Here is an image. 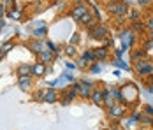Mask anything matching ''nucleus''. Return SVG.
Returning <instances> with one entry per match:
<instances>
[{
	"instance_id": "423d86ee",
	"label": "nucleus",
	"mask_w": 153,
	"mask_h": 130,
	"mask_svg": "<svg viewBox=\"0 0 153 130\" xmlns=\"http://www.w3.org/2000/svg\"><path fill=\"white\" fill-rule=\"evenodd\" d=\"M107 114L111 118H118V116L123 114V105H118V104H113L109 109H107Z\"/></svg>"
},
{
	"instance_id": "f704fd0d",
	"label": "nucleus",
	"mask_w": 153,
	"mask_h": 130,
	"mask_svg": "<svg viewBox=\"0 0 153 130\" xmlns=\"http://www.w3.org/2000/svg\"><path fill=\"white\" fill-rule=\"evenodd\" d=\"M2 56H4V53H2V51H0V60H2Z\"/></svg>"
},
{
	"instance_id": "7c9ffc66",
	"label": "nucleus",
	"mask_w": 153,
	"mask_h": 130,
	"mask_svg": "<svg viewBox=\"0 0 153 130\" xmlns=\"http://www.w3.org/2000/svg\"><path fill=\"white\" fill-rule=\"evenodd\" d=\"M74 67H76V65H74V63H71V62H69V63H67V69H71V71H72V69H74Z\"/></svg>"
},
{
	"instance_id": "9d476101",
	"label": "nucleus",
	"mask_w": 153,
	"mask_h": 130,
	"mask_svg": "<svg viewBox=\"0 0 153 130\" xmlns=\"http://www.w3.org/2000/svg\"><path fill=\"white\" fill-rule=\"evenodd\" d=\"M79 23L85 25V27H88V28H92V27H95V18H93L92 14H85L79 19Z\"/></svg>"
},
{
	"instance_id": "393cba45",
	"label": "nucleus",
	"mask_w": 153,
	"mask_h": 130,
	"mask_svg": "<svg viewBox=\"0 0 153 130\" xmlns=\"http://www.w3.org/2000/svg\"><path fill=\"white\" fill-rule=\"evenodd\" d=\"M146 28L150 30V32L153 30V18H148V19H146Z\"/></svg>"
},
{
	"instance_id": "412c9836",
	"label": "nucleus",
	"mask_w": 153,
	"mask_h": 130,
	"mask_svg": "<svg viewBox=\"0 0 153 130\" xmlns=\"http://www.w3.org/2000/svg\"><path fill=\"white\" fill-rule=\"evenodd\" d=\"M11 49H13V42H5L2 48H0V51H2V53H9Z\"/></svg>"
},
{
	"instance_id": "4be33fe9",
	"label": "nucleus",
	"mask_w": 153,
	"mask_h": 130,
	"mask_svg": "<svg viewBox=\"0 0 153 130\" xmlns=\"http://www.w3.org/2000/svg\"><path fill=\"white\" fill-rule=\"evenodd\" d=\"M33 99H35V100H44V91H42V90H37V91L33 93Z\"/></svg>"
},
{
	"instance_id": "72a5a7b5",
	"label": "nucleus",
	"mask_w": 153,
	"mask_h": 130,
	"mask_svg": "<svg viewBox=\"0 0 153 130\" xmlns=\"http://www.w3.org/2000/svg\"><path fill=\"white\" fill-rule=\"evenodd\" d=\"M150 37H152V41H153V30H152V32H150Z\"/></svg>"
},
{
	"instance_id": "f8f14e48",
	"label": "nucleus",
	"mask_w": 153,
	"mask_h": 130,
	"mask_svg": "<svg viewBox=\"0 0 153 130\" xmlns=\"http://www.w3.org/2000/svg\"><path fill=\"white\" fill-rule=\"evenodd\" d=\"M55 100H56V91H55L53 88L46 90V91H44V102H48V104H53Z\"/></svg>"
},
{
	"instance_id": "473e14b6",
	"label": "nucleus",
	"mask_w": 153,
	"mask_h": 130,
	"mask_svg": "<svg viewBox=\"0 0 153 130\" xmlns=\"http://www.w3.org/2000/svg\"><path fill=\"white\" fill-rule=\"evenodd\" d=\"M148 91H150V93H153V83H150V86H148Z\"/></svg>"
},
{
	"instance_id": "2f4dec72",
	"label": "nucleus",
	"mask_w": 153,
	"mask_h": 130,
	"mask_svg": "<svg viewBox=\"0 0 153 130\" xmlns=\"http://www.w3.org/2000/svg\"><path fill=\"white\" fill-rule=\"evenodd\" d=\"M152 46H153V41H150V42H146V49H150Z\"/></svg>"
},
{
	"instance_id": "b1692460",
	"label": "nucleus",
	"mask_w": 153,
	"mask_h": 130,
	"mask_svg": "<svg viewBox=\"0 0 153 130\" xmlns=\"http://www.w3.org/2000/svg\"><path fill=\"white\" fill-rule=\"evenodd\" d=\"M33 33H35V37H42V35L46 33V28H44V27H42V28H37Z\"/></svg>"
},
{
	"instance_id": "0eeeda50",
	"label": "nucleus",
	"mask_w": 153,
	"mask_h": 130,
	"mask_svg": "<svg viewBox=\"0 0 153 130\" xmlns=\"http://www.w3.org/2000/svg\"><path fill=\"white\" fill-rule=\"evenodd\" d=\"M30 74H32V65L21 63V65L18 67V76H19V77H28Z\"/></svg>"
},
{
	"instance_id": "7ed1b4c3",
	"label": "nucleus",
	"mask_w": 153,
	"mask_h": 130,
	"mask_svg": "<svg viewBox=\"0 0 153 130\" xmlns=\"http://www.w3.org/2000/svg\"><path fill=\"white\" fill-rule=\"evenodd\" d=\"M109 11H111L113 14H116V16H125L127 13H128V7H127V4L113 2V4H109Z\"/></svg>"
},
{
	"instance_id": "cd10ccee",
	"label": "nucleus",
	"mask_w": 153,
	"mask_h": 130,
	"mask_svg": "<svg viewBox=\"0 0 153 130\" xmlns=\"http://www.w3.org/2000/svg\"><path fill=\"white\" fill-rule=\"evenodd\" d=\"M144 111H146L150 116H153V105H146V109H144Z\"/></svg>"
},
{
	"instance_id": "a211bd4d",
	"label": "nucleus",
	"mask_w": 153,
	"mask_h": 130,
	"mask_svg": "<svg viewBox=\"0 0 153 130\" xmlns=\"http://www.w3.org/2000/svg\"><path fill=\"white\" fill-rule=\"evenodd\" d=\"M81 58H83L86 63H90V62H93V60H95V55H93V51H90V49H88V51H85V55H83Z\"/></svg>"
},
{
	"instance_id": "1a4fd4ad",
	"label": "nucleus",
	"mask_w": 153,
	"mask_h": 130,
	"mask_svg": "<svg viewBox=\"0 0 153 130\" xmlns=\"http://www.w3.org/2000/svg\"><path fill=\"white\" fill-rule=\"evenodd\" d=\"M28 46H30L32 53H35V55H41L42 51H46V49H44V44L41 42V41H32Z\"/></svg>"
},
{
	"instance_id": "6e6552de",
	"label": "nucleus",
	"mask_w": 153,
	"mask_h": 130,
	"mask_svg": "<svg viewBox=\"0 0 153 130\" xmlns=\"http://www.w3.org/2000/svg\"><path fill=\"white\" fill-rule=\"evenodd\" d=\"M92 102L95 104V105H100L102 102H104V95H102V90H95L93 88V91H92Z\"/></svg>"
},
{
	"instance_id": "6ab92c4d",
	"label": "nucleus",
	"mask_w": 153,
	"mask_h": 130,
	"mask_svg": "<svg viewBox=\"0 0 153 130\" xmlns=\"http://www.w3.org/2000/svg\"><path fill=\"white\" fill-rule=\"evenodd\" d=\"M65 53H67L69 56H74V55H76V48H74L72 44H69V46L65 48Z\"/></svg>"
},
{
	"instance_id": "f3484780",
	"label": "nucleus",
	"mask_w": 153,
	"mask_h": 130,
	"mask_svg": "<svg viewBox=\"0 0 153 130\" xmlns=\"http://www.w3.org/2000/svg\"><path fill=\"white\" fill-rule=\"evenodd\" d=\"M19 88L23 90V91H28V88H30V77H19Z\"/></svg>"
},
{
	"instance_id": "a878e982",
	"label": "nucleus",
	"mask_w": 153,
	"mask_h": 130,
	"mask_svg": "<svg viewBox=\"0 0 153 130\" xmlns=\"http://www.w3.org/2000/svg\"><path fill=\"white\" fill-rule=\"evenodd\" d=\"M114 63H116V65H118V67H120V69H127V71H128V65H127V63H123L122 60H116V62H114Z\"/></svg>"
},
{
	"instance_id": "39448f33",
	"label": "nucleus",
	"mask_w": 153,
	"mask_h": 130,
	"mask_svg": "<svg viewBox=\"0 0 153 130\" xmlns=\"http://www.w3.org/2000/svg\"><path fill=\"white\" fill-rule=\"evenodd\" d=\"M90 32H92L93 39H104V37L107 35V28L104 27V25H95V27L90 28Z\"/></svg>"
},
{
	"instance_id": "dca6fc26",
	"label": "nucleus",
	"mask_w": 153,
	"mask_h": 130,
	"mask_svg": "<svg viewBox=\"0 0 153 130\" xmlns=\"http://www.w3.org/2000/svg\"><path fill=\"white\" fill-rule=\"evenodd\" d=\"M93 55H95L97 60H106V58H107V49H106V48H99V49H95V51H93Z\"/></svg>"
},
{
	"instance_id": "5701e85b",
	"label": "nucleus",
	"mask_w": 153,
	"mask_h": 130,
	"mask_svg": "<svg viewBox=\"0 0 153 130\" xmlns=\"http://www.w3.org/2000/svg\"><path fill=\"white\" fill-rule=\"evenodd\" d=\"M19 16H21V7H16V11H11V18L18 19Z\"/></svg>"
},
{
	"instance_id": "c9c22d12",
	"label": "nucleus",
	"mask_w": 153,
	"mask_h": 130,
	"mask_svg": "<svg viewBox=\"0 0 153 130\" xmlns=\"http://www.w3.org/2000/svg\"><path fill=\"white\" fill-rule=\"evenodd\" d=\"M0 16H2V7H0Z\"/></svg>"
},
{
	"instance_id": "2eb2a0df",
	"label": "nucleus",
	"mask_w": 153,
	"mask_h": 130,
	"mask_svg": "<svg viewBox=\"0 0 153 130\" xmlns=\"http://www.w3.org/2000/svg\"><path fill=\"white\" fill-rule=\"evenodd\" d=\"M76 95H77V91L74 90V88H67V90L63 91V99L69 100V102H72V99H74Z\"/></svg>"
},
{
	"instance_id": "bb28decb",
	"label": "nucleus",
	"mask_w": 153,
	"mask_h": 130,
	"mask_svg": "<svg viewBox=\"0 0 153 130\" xmlns=\"http://www.w3.org/2000/svg\"><path fill=\"white\" fill-rule=\"evenodd\" d=\"M143 27H144L143 23H139V21H134V27H132V28L136 30V32H139V30H143Z\"/></svg>"
},
{
	"instance_id": "c756f323",
	"label": "nucleus",
	"mask_w": 153,
	"mask_h": 130,
	"mask_svg": "<svg viewBox=\"0 0 153 130\" xmlns=\"http://www.w3.org/2000/svg\"><path fill=\"white\" fill-rule=\"evenodd\" d=\"M92 72L95 74V72H100V65H93L92 67Z\"/></svg>"
},
{
	"instance_id": "ddd939ff",
	"label": "nucleus",
	"mask_w": 153,
	"mask_h": 130,
	"mask_svg": "<svg viewBox=\"0 0 153 130\" xmlns=\"http://www.w3.org/2000/svg\"><path fill=\"white\" fill-rule=\"evenodd\" d=\"M37 56H39V63H44V65H46V63H49V62L53 60V53H49L46 49V51H42V53L37 55Z\"/></svg>"
},
{
	"instance_id": "c85d7f7f",
	"label": "nucleus",
	"mask_w": 153,
	"mask_h": 130,
	"mask_svg": "<svg viewBox=\"0 0 153 130\" xmlns=\"http://www.w3.org/2000/svg\"><path fill=\"white\" fill-rule=\"evenodd\" d=\"M77 65H79V67H86L88 63H86V62H85L83 58H79V62H77Z\"/></svg>"
},
{
	"instance_id": "9b49d317",
	"label": "nucleus",
	"mask_w": 153,
	"mask_h": 130,
	"mask_svg": "<svg viewBox=\"0 0 153 130\" xmlns=\"http://www.w3.org/2000/svg\"><path fill=\"white\" fill-rule=\"evenodd\" d=\"M122 41H123V44H125L127 48H130V46H132V41H134V33H132L130 30L123 32L122 33Z\"/></svg>"
},
{
	"instance_id": "4468645a",
	"label": "nucleus",
	"mask_w": 153,
	"mask_h": 130,
	"mask_svg": "<svg viewBox=\"0 0 153 130\" xmlns=\"http://www.w3.org/2000/svg\"><path fill=\"white\" fill-rule=\"evenodd\" d=\"M32 74H35V76L46 74V65H44V63H35V65L32 67Z\"/></svg>"
},
{
	"instance_id": "aec40b11",
	"label": "nucleus",
	"mask_w": 153,
	"mask_h": 130,
	"mask_svg": "<svg viewBox=\"0 0 153 130\" xmlns=\"http://www.w3.org/2000/svg\"><path fill=\"white\" fill-rule=\"evenodd\" d=\"M146 56V51H136V53H132V60H137L139 62V58H144Z\"/></svg>"
},
{
	"instance_id": "20e7f679",
	"label": "nucleus",
	"mask_w": 153,
	"mask_h": 130,
	"mask_svg": "<svg viewBox=\"0 0 153 130\" xmlns=\"http://www.w3.org/2000/svg\"><path fill=\"white\" fill-rule=\"evenodd\" d=\"M85 14H88V7H86V4H76V5L72 7V13H71V16H72L76 21H79V19H81Z\"/></svg>"
},
{
	"instance_id": "f257e3e1",
	"label": "nucleus",
	"mask_w": 153,
	"mask_h": 130,
	"mask_svg": "<svg viewBox=\"0 0 153 130\" xmlns=\"http://www.w3.org/2000/svg\"><path fill=\"white\" fill-rule=\"evenodd\" d=\"M74 90H76L77 93L81 95V97H90L93 91V86L90 81H79V83H74Z\"/></svg>"
},
{
	"instance_id": "f03ea898",
	"label": "nucleus",
	"mask_w": 153,
	"mask_h": 130,
	"mask_svg": "<svg viewBox=\"0 0 153 130\" xmlns=\"http://www.w3.org/2000/svg\"><path fill=\"white\" fill-rule=\"evenodd\" d=\"M136 72L143 74V76L153 72V62H150V60H139V62H136Z\"/></svg>"
}]
</instances>
